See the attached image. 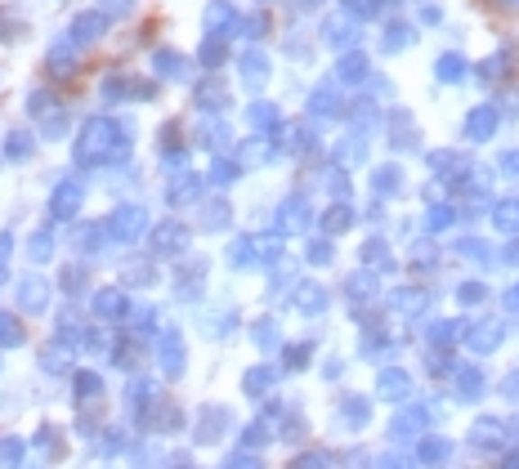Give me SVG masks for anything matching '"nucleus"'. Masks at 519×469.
<instances>
[{
  "label": "nucleus",
  "mask_w": 519,
  "mask_h": 469,
  "mask_svg": "<svg viewBox=\"0 0 519 469\" xmlns=\"http://www.w3.org/2000/svg\"><path fill=\"white\" fill-rule=\"evenodd\" d=\"M122 148H126V139H122L117 121H90L86 134H81V143H77V161L81 166H99V161L117 157Z\"/></svg>",
  "instance_id": "nucleus-1"
},
{
  "label": "nucleus",
  "mask_w": 519,
  "mask_h": 469,
  "mask_svg": "<svg viewBox=\"0 0 519 469\" xmlns=\"http://www.w3.org/2000/svg\"><path fill=\"white\" fill-rule=\"evenodd\" d=\"M50 304V282L45 277H23L18 282V309L23 313H45Z\"/></svg>",
  "instance_id": "nucleus-2"
},
{
  "label": "nucleus",
  "mask_w": 519,
  "mask_h": 469,
  "mask_svg": "<svg viewBox=\"0 0 519 469\" xmlns=\"http://www.w3.org/2000/svg\"><path fill=\"white\" fill-rule=\"evenodd\" d=\"M157 362H161L166 375H179V371H184V340H179V331H166V336L157 340Z\"/></svg>",
  "instance_id": "nucleus-3"
},
{
  "label": "nucleus",
  "mask_w": 519,
  "mask_h": 469,
  "mask_svg": "<svg viewBox=\"0 0 519 469\" xmlns=\"http://www.w3.org/2000/svg\"><path fill=\"white\" fill-rule=\"evenodd\" d=\"M143 229H148V215H143L139 206H122V211L113 215V237H117V241H134Z\"/></svg>",
  "instance_id": "nucleus-4"
},
{
  "label": "nucleus",
  "mask_w": 519,
  "mask_h": 469,
  "mask_svg": "<svg viewBox=\"0 0 519 469\" xmlns=\"http://www.w3.org/2000/svg\"><path fill=\"white\" fill-rule=\"evenodd\" d=\"M77 206H81V184H72V179H63V184L54 188V202H50V215H54V220H72V215H77Z\"/></svg>",
  "instance_id": "nucleus-5"
},
{
  "label": "nucleus",
  "mask_w": 519,
  "mask_h": 469,
  "mask_svg": "<svg viewBox=\"0 0 519 469\" xmlns=\"http://www.w3.org/2000/svg\"><path fill=\"white\" fill-rule=\"evenodd\" d=\"M95 313H99L104 322H122L130 313L126 295H122V291H99V295H95Z\"/></svg>",
  "instance_id": "nucleus-6"
},
{
  "label": "nucleus",
  "mask_w": 519,
  "mask_h": 469,
  "mask_svg": "<svg viewBox=\"0 0 519 469\" xmlns=\"http://www.w3.org/2000/svg\"><path fill=\"white\" fill-rule=\"evenodd\" d=\"M184 241H188L184 224H161V229L152 233V250H157V255H175Z\"/></svg>",
  "instance_id": "nucleus-7"
},
{
  "label": "nucleus",
  "mask_w": 519,
  "mask_h": 469,
  "mask_svg": "<svg viewBox=\"0 0 519 469\" xmlns=\"http://www.w3.org/2000/svg\"><path fill=\"white\" fill-rule=\"evenodd\" d=\"M229 429V411L224 407H206V416H202V425H197V443H211V438H220Z\"/></svg>",
  "instance_id": "nucleus-8"
},
{
  "label": "nucleus",
  "mask_w": 519,
  "mask_h": 469,
  "mask_svg": "<svg viewBox=\"0 0 519 469\" xmlns=\"http://www.w3.org/2000/svg\"><path fill=\"white\" fill-rule=\"evenodd\" d=\"M104 27H108V18H104V14H81V18H77V27H72V41H95Z\"/></svg>",
  "instance_id": "nucleus-9"
},
{
  "label": "nucleus",
  "mask_w": 519,
  "mask_h": 469,
  "mask_svg": "<svg viewBox=\"0 0 519 469\" xmlns=\"http://www.w3.org/2000/svg\"><path fill=\"white\" fill-rule=\"evenodd\" d=\"M273 380H278V375H273V366H256V371H247L242 389H247L251 398H260V393H269V389H273Z\"/></svg>",
  "instance_id": "nucleus-10"
},
{
  "label": "nucleus",
  "mask_w": 519,
  "mask_h": 469,
  "mask_svg": "<svg viewBox=\"0 0 519 469\" xmlns=\"http://www.w3.org/2000/svg\"><path fill=\"white\" fill-rule=\"evenodd\" d=\"M27 336H23V327H18V318H9V313H0V349H18Z\"/></svg>",
  "instance_id": "nucleus-11"
},
{
  "label": "nucleus",
  "mask_w": 519,
  "mask_h": 469,
  "mask_svg": "<svg viewBox=\"0 0 519 469\" xmlns=\"http://www.w3.org/2000/svg\"><path fill=\"white\" fill-rule=\"evenodd\" d=\"M23 438H0V469H18L23 465Z\"/></svg>",
  "instance_id": "nucleus-12"
},
{
  "label": "nucleus",
  "mask_w": 519,
  "mask_h": 469,
  "mask_svg": "<svg viewBox=\"0 0 519 469\" xmlns=\"http://www.w3.org/2000/svg\"><path fill=\"white\" fill-rule=\"evenodd\" d=\"M206 27H211V32H229V27H233V9H229L224 0H215V5L206 9Z\"/></svg>",
  "instance_id": "nucleus-13"
},
{
  "label": "nucleus",
  "mask_w": 519,
  "mask_h": 469,
  "mask_svg": "<svg viewBox=\"0 0 519 469\" xmlns=\"http://www.w3.org/2000/svg\"><path fill=\"white\" fill-rule=\"evenodd\" d=\"M242 77H247V86H264V77H269V68H264V54H247L242 59Z\"/></svg>",
  "instance_id": "nucleus-14"
},
{
  "label": "nucleus",
  "mask_w": 519,
  "mask_h": 469,
  "mask_svg": "<svg viewBox=\"0 0 519 469\" xmlns=\"http://www.w3.org/2000/svg\"><path fill=\"white\" fill-rule=\"evenodd\" d=\"M323 304H327V295H323L318 286H300V291H296V309H305V313H318Z\"/></svg>",
  "instance_id": "nucleus-15"
},
{
  "label": "nucleus",
  "mask_w": 519,
  "mask_h": 469,
  "mask_svg": "<svg viewBox=\"0 0 519 469\" xmlns=\"http://www.w3.org/2000/svg\"><path fill=\"white\" fill-rule=\"evenodd\" d=\"M5 152H9L14 161H23V157L32 152V134H27V130H14V134H9V143H5Z\"/></svg>",
  "instance_id": "nucleus-16"
},
{
  "label": "nucleus",
  "mask_w": 519,
  "mask_h": 469,
  "mask_svg": "<svg viewBox=\"0 0 519 469\" xmlns=\"http://www.w3.org/2000/svg\"><path fill=\"white\" fill-rule=\"evenodd\" d=\"M72 384H77V398H95V393L104 389V380H99L95 371H77V380H72Z\"/></svg>",
  "instance_id": "nucleus-17"
},
{
  "label": "nucleus",
  "mask_w": 519,
  "mask_h": 469,
  "mask_svg": "<svg viewBox=\"0 0 519 469\" xmlns=\"http://www.w3.org/2000/svg\"><path fill=\"white\" fill-rule=\"evenodd\" d=\"M27 250H32V259H36V264H45V259H50V250H54V237L41 229V233L27 241Z\"/></svg>",
  "instance_id": "nucleus-18"
},
{
  "label": "nucleus",
  "mask_w": 519,
  "mask_h": 469,
  "mask_svg": "<svg viewBox=\"0 0 519 469\" xmlns=\"http://www.w3.org/2000/svg\"><path fill=\"white\" fill-rule=\"evenodd\" d=\"M256 246H251V241H233V250H229V259H233V264H238V268H251V264H256Z\"/></svg>",
  "instance_id": "nucleus-19"
},
{
  "label": "nucleus",
  "mask_w": 519,
  "mask_h": 469,
  "mask_svg": "<svg viewBox=\"0 0 519 469\" xmlns=\"http://www.w3.org/2000/svg\"><path fill=\"white\" fill-rule=\"evenodd\" d=\"M493 121H497V113H493V108L475 113V117H470V134H475V139H488V134H493Z\"/></svg>",
  "instance_id": "nucleus-20"
},
{
  "label": "nucleus",
  "mask_w": 519,
  "mask_h": 469,
  "mask_svg": "<svg viewBox=\"0 0 519 469\" xmlns=\"http://www.w3.org/2000/svg\"><path fill=\"white\" fill-rule=\"evenodd\" d=\"M152 63H157V72H161V77H184V59H175L170 50H166V54H157Z\"/></svg>",
  "instance_id": "nucleus-21"
},
{
  "label": "nucleus",
  "mask_w": 519,
  "mask_h": 469,
  "mask_svg": "<svg viewBox=\"0 0 519 469\" xmlns=\"http://www.w3.org/2000/svg\"><path fill=\"white\" fill-rule=\"evenodd\" d=\"M251 340H256L260 349H273V345H278V327H273V322H256V327H251Z\"/></svg>",
  "instance_id": "nucleus-22"
},
{
  "label": "nucleus",
  "mask_w": 519,
  "mask_h": 469,
  "mask_svg": "<svg viewBox=\"0 0 519 469\" xmlns=\"http://www.w3.org/2000/svg\"><path fill=\"white\" fill-rule=\"evenodd\" d=\"M197 188H202L197 179H179V184L170 188V202H197Z\"/></svg>",
  "instance_id": "nucleus-23"
},
{
  "label": "nucleus",
  "mask_w": 519,
  "mask_h": 469,
  "mask_svg": "<svg viewBox=\"0 0 519 469\" xmlns=\"http://www.w3.org/2000/svg\"><path fill=\"white\" fill-rule=\"evenodd\" d=\"M224 469H264V465H260L256 452H247V447H242V452H233V456L224 461Z\"/></svg>",
  "instance_id": "nucleus-24"
},
{
  "label": "nucleus",
  "mask_w": 519,
  "mask_h": 469,
  "mask_svg": "<svg viewBox=\"0 0 519 469\" xmlns=\"http://www.w3.org/2000/svg\"><path fill=\"white\" fill-rule=\"evenodd\" d=\"M403 384H407V380H403L398 371H386V375H381V398H398Z\"/></svg>",
  "instance_id": "nucleus-25"
},
{
  "label": "nucleus",
  "mask_w": 519,
  "mask_h": 469,
  "mask_svg": "<svg viewBox=\"0 0 519 469\" xmlns=\"http://www.w3.org/2000/svg\"><path fill=\"white\" fill-rule=\"evenodd\" d=\"M273 121H278V113H273L269 104H256V108H251V125H256V130H269Z\"/></svg>",
  "instance_id": "nucleus-26"
},
{
  "label": "nucleus",
  "mask_w": 519,
  "mask_h": 469,
  "mask_svg": "<svg viewBox=\"0 0 519 469\" xmlns=\"http://www.w3.org/2000/svg\"><path fill=\"white\" fill-rule=\"evenodd\" d=\"M81 286H86V273H81V268H68V273H63V291H68V295H77Z\"/></svg>",
  "instance_id": "nucleus-27"
},
{
  "label": "nucleus",
  "mask_w": 519,
  "mask_h": 469,
  "mask_svg": "<svg viewBox=\"0 0 519 469\" xmlns=\"http://www.w3.org/2000/svg\"><path fill=\"white\" fill-rule=\"evenodd\" d=\"M36 443H41V452H45V456H59V434H54V429H41V438H36Z\"/></svg>",
  "instance_id": "nucleus-28"
},
{
  "label": "nucleus",
  "mask_w": 519,
  "mask_h": 469,
  "mask_svg": "<svg viewBox=\"0 0 519 469\" xmlns=\"http://www.w3.org/2000/svg\"><path fill=\"white\" fill-rule=\"evenodd\" d=\"M497 224H502V229H515V224H519V206H502V211H497Z\"/></svg>",
  "instance_id": "nucleus-29"
},
{
  "label": "nucleus",
  "mask_w": 519,
  "mask_h": 469,
  "mask_svg": "<svg viewBox=\"0 0 519 469\" xmlns=\"http://www.w3.org/2000/svg\"><path fill=\"white\" fill-rule=\"evenodd\" d=\"M345 224H350V211H332V215H327V229H332V233L345 229Z\"/></svg>",
  "instance_id": "nucleus-30"
},
{
  "label": "nucleus",
  "mask_w": 519,
  "mask_h": 469,
  "mask_svg": "<svg viewBox=\"0 0 519 469\" xmlns=\"http://www.w3.org/2000/svg\"><path fill=\"white\" fill-rule=\"evenodd\" d=\"M421 456H425V461H439V456H448V443H425Z\"/></svg>",
  "instance_id": "nucleus-31"
},
{
  "label": "nucleus",
  "mask_w": 519,
  "mask_h": 469,
  "mask_svg": "<svg viewBox=\"0 0 519 469\" xmlns=\"http://www.w3.org/2000/svg\"><path fill=\"white\" fill-rule=\"evenodd\" d=\"M296 469H327V456H300Z\"/></svg>",
  "instance_id": "nucleus-32"
},
{
  "label": "nucleus",
  "mask_w": 519,
  "mask_h": 469,
  "mask_svg": "<svg viewBox=\"0 0 519 469\" xmlns=\"http://www.w3.org/2000/svg\"><path fill=\"white\" fill-rule=\"evenodd\" d=\"M305 362H309V349H305V345H300V349H291V353H287V366H305Z\"/></svg>",
  "instance_id": "nucleus-33"
},
{
  "label": "nucleus",
  "mask_w": 519,
  "mask_h": 469,
  "mask_svg": "<svg viewBox=\"0 0 519 469\" xmlns=\"http://www.w3.org/2000/svg\"><path fill=\"white\" fill-rule=\"evenodd\" d=\"M439 77H461V63H457V59H443V63H439Z\"/></svg>",
  "instance_id": "nucleus-34"
},
{
  "label": "nucleus",
  "mask_w": 519,
  "mask_h": 469,
  "mask_svg": "<svg viewBox=\"0 0 519 469\" xmlns=\"http://www.w3.org/2000/svg\"><path fill=\"white\" fill-rule=\"evenodd\" d=\"M506 166H511V170H519V152H511V157H506Z\"/></svg>",
  "instance_id": "nucleus-35"
},
{
  "label": "nucleus",
  "mask_w": 519,
  "mask_h": 469,
  "mask_svg": "<svg viewBox=\"0 0 519 469\" xmlns=\"http://www.w3.org/2000/svg\"><path fill=\"white\" fill-rule=\"evenodd\" d=\"M506 393H511V398H519V380H511V384H506Z\"/></svg>",
  "instance_id": "nucleus-36"
},
{
  "label": "nucleus",
  "mask_w": 519,
  "mask_h": 469,
  "mask_svg": "<svg viewBox=\"0 0 519 469\" xmlns=\"http://www.w3.org/2000/svg\"><path fill=\"white\" fill-rule=\"evenodd\" d=\"M0 282H5V273H0Z\"/></svg>",
  "instance_id": "nucleus-37"
}]
</instances>
